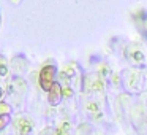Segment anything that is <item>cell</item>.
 <instances>
[{
    "label": "cell",
    "mask_w": 147,
    "mask_h": 135,
    "mask_svg": "<svg viewBox=\"0 0 147 135\" xmlns=\"http://www.w3.org/2000/svg\"><path fill=\"white\" fill-rule=\"evenodd\" d=\"M54 75H55V67L54 65H48V67L43 68L41 76H40V84H41V87L46 91V92H49L51 87L55 84Z\"/></svg>",
    "instance_id": "cell-1"
},
{
    "label": "cell",
    "mask_w": 147,
    "mask_h": 135,
    "mask_svg": "<svg viewBox=\"0 0 147 135\" xmlns=\"http://www.w3.org/2000/svg\"><path fill=\"white\" fill-rule=\"evenodd\" d=\"M49 102H51V105H57L59 100H60V94H62V89L60 86H59L57 83L54 84V86L51 87V91H49Z\"/></svg>",
    "instance_id": "cell-2"
},
{
    "label": "cell",
    "mask_w": 147,
    "mask_h": 135,
    "mask_svg": "<svg viewBox=\"0 0 147 135\" xmlns=\"http://www.w3.org/2000/svg\"><path fill=\"white\" fill-rule=\"evenodd\" d=\"M7 122H8V115H2L0 116V129H3Z\"/></svg>",
    "instance_id": "cell-3"
}]
</instances>
